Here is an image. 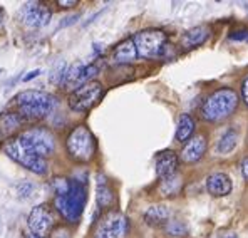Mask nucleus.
<instances>
[{
    "instance_id": "obj_1",
    "label": "nucleus",
    "mask_w": 248,
    "mask_h": 238,
    "mask_svg": "<svg viewBox=\"0 0 248 238\" xmlns=\"http://www.w3.org/2000/svg\"><path fill=\"white\" fill-rule=\"evenodd\" d=\"M16 112L24 121H39L52 112L56 106V97L44 91H22L14 99Z\"/></svg>"
},
{
    "instance_id": "obj_2",
    "label": "nucleus",
    "mask_w": 248,
    "mask_h": 238,
    "mask_svg": "<svg viewBox=\"0 0 248 238\" xmlns=\"http://www.w3.org/2000/svg\"><path fill=\"white\" fill-rule=\"evenodd\" d=\"M236 108H238V96L233 89L225 87V89H218L213 94H210L203 102L200 112L205 121L217 123V121L227 119L228 116H232Z\"/></svg>"
},
{
    "instance_id": "obj_3",
    "label": "nucleus",
    "mask_w": 248,
    "mask_h": 238,
    "mask_svg": "<svg viewBox=\"0 0 248 238\" xmlns=\"http://www.w3.org/2000/svg\"><path fill=\"white\" fill-rule=\"evenodd\" d=\"M87 200L86 186L78 179H71L69 183V191L65 195L56 196L54 206L61 213V217L71 223H76L81 218L84 211V205Z\"/></svg>"
},
{
    "instance_id": "obj_4",
    "label": "nucleus",
    "mask_w": 248,
    "mask_h": 238,
    "mask_svg": "<svg viewBox=\"0 0 248 238\" xmlns=\"http://www.w3.org/2000/svg\"><path fill=\"white\" fill-rule=\"evenodd\" d=\"M3 151L7 153L9 158L17 161L19 164L25 168V170L32 171L35 175H46L47 173V161L37 156L31 148L27 146V143L24 141L22 136L12 138L3 144Z\"/></svg>"
},
{
    "instance_id": "obj_5",
    "label": "nucleus",
    "mask_w": 248,
    "mask_h": 238,
    "mask_svg": "<svg viewBox=\"0 0 248 238\" xmlns=\"http://www.w3.org/2000/svg\"><path fill=\"white\" fill-rule=\"evenodd\" d=\"M136 47V52L140 57L144 59H158L166 54L168 47V37L159 29H146V31L138 32L134 37H131Z\"/></svg>"
},
{
    "instance_id": "obj_6",
    "label": "nucleus",
    "mask_w": 248,
    "mask_h": 238,
    "mask_svg": "<svg viewBox=\"0 0 248 238\" xmlns=\"http://www.w3.org/2000/svg\"><path fill=\"white\" fill-rule=\"evenodd\" d=\"M67 153L78 163H89L96 155V141L86 126H76L65 141Z\"/></svg>"
},
{
    "instance_id": "obj_7",
    "label": "nucleus",
    "mask_w": 248,
    "mask_h": 238,
    "mask_svg": "<svg viewBox=\"0 0 248 238\" xmlns=\"http://www.w3.org/2000/svg\"><path fill=\"white\" fill-rule=\"evenodd\" d=\"M103 94V84L97 80H91V82H86L84 86L72 91L71 97H69V108L76 112H86L99 102Z\"/></svg>"
},
{
    "instance_id": "obj_8",
    "label": "nucleus",
    "mask_w": 248,
    "mask_h": 238,
    "mask_svg": "<svg viewBox=\"0 0 248 238\" xmlns=\"http://www.w3.org/2000/svg\"><path fill=\"white\" fill-rule=\"evenodd\" d=\"M24 138V141L27 143V146L35 153L37 156L46 159L47 156H50L56 149V141L54 136L46 129V127L35 126L27 129L24 134H20Z\"/></svg>"
},
{
    "instance_id": "obj_9",
    "label": "nucleus",
    "mask_w": 248,
    "mask_h": 238,
    "mask_svg": "<svg viewBox=\"0 0 248 238\" xmlns=\"http://www.w3.org/2000/svg\"><path fill=\"white\" fill-rule=\"evenodd\" d=\"M97 65L94 64H82V62H76L71 67H67L64 71V76H62L61 86L64 89H78V87L84 86L86 82H91L94 76L97 74Z\"/></svg>"
},
{
    "instance_id": "obj_10",
    "label": "nucleus",
    "mask_w": 248,
    "mask_h": 238,
    "mask_svg": "<svg viewBox=\"0 0 248 238\" xmlns=\"http://www.w3.org/2000/svg\"><path fill=\"white\" fill-rule=\"evenodd\" d=\"M56 225V213L49 205H39L34 206L29 215V228L37 237L47 238Z\"/></svg>"
},
{
    "instance_id": "obj_11",
    "label": "nucleus",
    "mask_w": 248,
    "mask_h": 238,
    "mask_svg": "<svg viewBox=\"0 0 248 238\" xmlns=\"http://www.w3.org/2000/svg\"><path fill=\"white\" fill-rule=\"evenodd\" d=\"M124 225H126V220L119 211H108L97 223L94 238H119L124 232Z\"/></svg>"
},
{
    "instance_id": "obj_12",
    "label": "nucleus",
    "mask_w": 248,
    "mask_h": 238,
    "mask_svg": "<svg viewBox=\"0 0 248 238\" xmlns=\"http://www.w3.org/2000/svg\"><path fill=\"white\" fill-rule=\"evenodd\" d=\"M20 19L29 27H44L50 22V10L41 2H27L20 9Z\"/></svg>"
},
{
    "instance_id": "obj_13",
    "label": "nucleus",
    "mask_w": 248,
    "mask_h": 238,
    "mask_svg": "<svg viewBox=\"0 0 248 238\" xmlns=\"http://www.w3.org/2000/svg\"><path fill=\"white\" fill-rule=\"evenodd\" d=\"M205 151H206L205 136H195L186 143L183 151H181V159H183L185 163H196V161H200L203 158Z\"/></svg>"
},
{
    "instance_id": "obj_14",
    "label": "nucleus",
    "mask_w": 248,
    "mask_h": 238,
    "mask_svg": "<svg viewBox=\"0 0 248 238\" xmlns=\"http://www.w3.org/2000/svg\"><path fill=\"white\" fill-rule=\"evenodd\" d=\"M24 123L25 121L16 111H7L0 114V141L12 139L14 133H17Z\"/></svg>"
},
{
    "instance_id": "obj_15",
    "label": "nucleus",
    "mask_w": 248,
    "mask_h": 238,
    "mask_svg": "<svg viewBox=\"0 0 248 238\" xmlns=\"http://www.w3.org/2000/svg\"><path fill=\"white\" fill-rule=\"evenodd\" d=\"M206 190L211 196H227L232 191V179L225 173H213L206 179Z\"/></svg>"
},
{
    "instance_id": "obj_16",
    "label": "nucleus",
    "mask_w": 248,
    "mask_h": 238,
    "mask_svg": "<svg viewBox=\"0 0 248 238\" xmlns=\"http://www.w3.org/2000/svg\"><path fill=\"white\" fill-rule=\"evenodd\" d=\"M208 37H210V27L208 25H198V27H193L188 32H185L183 37H181V46H183L185 50L195 49V47L205 44Z\"/></svg>"
},
{
    "instance_id": "obj_17",
    "label": "nucleus",
    "mask_w": 248,
    "mask_h": 238,
    "mask_svg": "<svg viewBox=\"0 0 248 238\" xmlns=\"http://www.w3.org/2000/svg\"><path fill=\"white\" fill-rule=\"evenodd\" d=\"M178 170V156L173 151H163L156 156V175L165 179Z\"/></svg>"
},
{
    "instance_id": "obj_18",
    "label": "nucleus",
    "mask_w": 248,
    "mask_h": 238,
    "mask_svg": "<svg viewBox=\"0 0 248 238\" xmlns=\"http://www.w3.org/2000/svg\"><path fill=\"white\" fill-rule=\"evenodd\" d=\"M138 57V52H136V47H134V42L133 39H126L123 40L121 44H118L116 46V49L112 50V61L116 62V64H131V62H134Z\"/></svg>"
},
{
    "instance_id": "obj_19",
    "label": "nucleus",
    "mask_w": 248,
    "mask_h": 238,
    "mask_svg": "<svg viewBox=\"0 0 248 238\" xmlns=\"http://www.w3.org/2000/svg\"><path fill=\"white\" fill-rule=\"evenodd\" d=\"M144 222L149 226H165L170 222V208L165 205H153L146 210Z\"/></svg>"
},
{
    "instance_id": "obj_20",
    "label": "nucleus",
    "mask_w": 248,
    "mask_h": 238,
    "mask_svg": "<svg viewBox=\"0 0 248 238\" xmlns=\"http://www.w3.org/2000/svg\"><path fill=\"white\" fill-rule=\"evenodd\" d=\"M96 200H97V206H99V210H103V208H109L112 203H114V193H112V188L109 186L108 179H106L104 176H99V179H97Z\"/></svg>"
},
{
    "instance_id": "obj_21",
    "label": "nucleus",
    "mask_w": 248,
    "mask_h": 238,
    "mask_svg": "<svg viewBox=\"0 0 248 238\" xmlns=\"http://www.w3.org/2000/svg\"><path fill=\"white\" fill-rule=\"evenodd\" d=\"M193 131H195V121L191 116L183 114L180 116L178 121V129H176V141L178 143H186L188 139H191Z\"/></svg>"
},
{
    "instance_id": "obj_22",
    "label": "nucleus",
    "mask_w": 248,
    "mask_h": 238,
    "mask_svg": "<svg viewBox=\"0 0 248 238\" xmlns=\"http://www.w3.org/2000/svg\"><path fill=\"white\" fill-rule=\"evenodd\" d=\"M181 185H183V181H181V176H178V175L174 173V175H171V176L161 179L159 191H161L165 196H173V195H176V193L181 190Z\"/></svg>"
},
{
    "instance_id": "obj_23",
    "label": "nucleus",
    "mask_w": 248,
    "mask_h": 238,
    "mask_svg": "<svg viewBox=\"0 0 248 238\" xmlns=\"http://www.w3.org/2000/svg\"><path fill=\"white\" fill-rule=\"evenodd\" d=\"M236 141H238V134H236L233 129L227 131V133L221 136L220 141H218V146H217L218 153H220V155H228L230 151L235 149Z\"/></svg>"
},
{
    "instance_id": "obj_24",
    "label": "nucleus",
    "mask_w": 248,
    "mask_h": 238,
    "mask_svg": "<svg viewBox=\"0 0 248 238\" xmlns=\"http://www.w3.org/2000/svg\"><path fill=\"white\" fill-rule=\"evenodd\" d=\"M163 228H165L166 235L171 238H183L188 235V226L181 220H170Z\"/></svg>"
},
{
    "instance_id": "obj_25",
    "label": "nucleus",
    "mask_w": 248,
    "mask_h": 238,
    "mask_svg": "<svg viewBox=\"0 0 248 238\" xmlns=\"http://www.w3.org/2000/svg\"><path fill=\"white\" fill-rule=\"evenodd\" d=\"M69 183H71V179H67V178H54L52 188H54V191H56V196L65 195V193L69 191Z\"/></svg>"
},
{
    "instance_id": "obj_26",
    "label": "nucleus",
    "mask_w": 248,
    "mask_h": 238,
    "mask_svg": "<svg viewBox=\"0 0 248 238\" xmlns=\"http://www.w3.org/2000/svg\"><path fill=\"white\" fill-rule=\"evenodd\" d=\"M232 40H248V31H238L235 34L230 35Z\"/></svg>"
},
{
    "instance_id": "obj_27",
    "label": "nucleus",
    "mask_w": 248,
    "mask_h": 238,
    "mask_svg": "<svg viewBox=\"0 0 248 238\" xmlns=\"http://www.w3.org/2000/svg\"><path fill=\"white\" fill-rule=\"evenodd\" d=\"M78 0H59L57 2V5H61V7H64V9H71V7H74V5H78Z\"/></svg>"
},
{
    "instance_id": "obj_28",
    "label": "nucleus",
    "mask_w": 248,
    "mask_h": 238,
    "mask_svg": "<svg viewBox=\"0 0 248 238\" xmlns=\"http://www.w3.org/2000/svg\"><path fill=\"white\" fill-rule=\"evenodd\" d=\"M242 97H243V101H245L247 106H248V78L242 82Z\"/></svg>"
},
{
    "instance_id": "obj_29",
    "label": "nucleus",
    "mask_w": 248,
    "mask_h": 238,
    "mask_svg": "<svg viewBox=\"0 0 248 238\" xmlns=\"http://www.w3.org/2000/svg\"><path fill=\"white\" fill-rule=\"evenodd\" d=\"M213 238H238L235 235V233H232V232H220V233H217Z\"/></svg>"
},
{
    "instance_id": "obj_30",
    "label": "nucleus",
    "mask_w": 248,
    "mask_h": 238,
    "mask_svg": "<svg viewBox=\"0 0 248 238\" xmlns=\"http://www.w3.org/2000/svg\"><path fill=\"white\" fill-rule=\"evenodd\" d=\"M242 173H243V176L248 179V158L242 163Z\"/></svg>"
},
{
    "instance_id": "obj_31",
    "label": "nucleus",
    "mask_w": 248,
    "mask_h": 238,
    "mask_svg": "<svg viewBox=\"0 0 248 238\" xmlns=\"http://www.w3.org/2000/svg\"><path fill=\"white\" fill-rule=\"evenodd\" d=\"M39 74H41V71H32V72H31V74H29V76H25V78H24V80H31V79H34L35 76H39Z\"/></svg>"
},
{
    "instance_id": "obj_32",
    "label": "nucleus",
    "mask_w": 248,
    "mask_h": 238,
    "mask_svg": "<svg viewBox=\"0 0 248 238\" xmlns=\"http://www.w3.org/2000/svg\"><path fill=\"white\" fill-rule=\"evenodd\" d=\"M24 238H42V237H37V235H34V233H32V235H27V237H24Z\"/></svg>"
},
{
    "instance_id": "obj_33",
    "label": "nucleus",
    "mask_w": 248,
    "mask_h": 238,
    "mask_svg": "<svg viewBox=\"0 0 248 238\" xmlns=\"http://www.w3.org/2000/svg\"><path fill=\"white\" fill-rule=\"evenodd\" d=\"M2 17H3V14H2V10H0V25H2Z\"/></svg>"
}]
</instances>
